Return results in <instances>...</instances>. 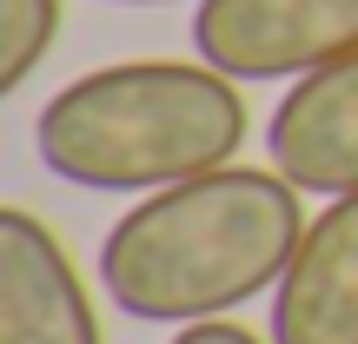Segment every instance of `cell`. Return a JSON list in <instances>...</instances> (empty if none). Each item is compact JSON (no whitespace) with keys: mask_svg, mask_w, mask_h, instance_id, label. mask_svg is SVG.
<instances>
[{"mask_svg":"<svg viewBox=\"0 0 358 344\" xmlns=\"http://www.w3.org/2000/svg\"><path fill=\"white\" fill-rule=\"evenodd\" d=\"M306 192L279 166H219L159 186L106 232L100 285L140 324H206L285 278L306 239Z\"/></svg>","mask_w":358,"mask_h":344,"instance_id":"1","label":"cell"},{"mask_svg":"<svg viewBox=\"0 0 358 344\" xmlns=\"http://www.w3.org/2000/svg\"><path fill=\"white\" fill-rule=\"evenodd\" d=\"M53 179L80 192H159L232 166L245 146L239 80L206 60H127L66 80L34 119Z\"/></svg>","mask_w":358,"mask_h":344,"instance_id":"2","label":"cell"},{"mask_svg":"<svg viewBox=\"0 0 358 344\" xmlns=\"http://www.w3.org/2000/svg\"><path fill=\"white\" fill-rule=\"evenodd\" d=\"M192 47L232 80H306L358 47V0H199Z\"/></svg>","mask_w":358,"mask_h":344,"instance_id":"3","label":"cell"},{"mask_svg":"<svg viewBox=\"0 0 358 344\" xmlns=\"http://www.w3.org/2000/svg\"><path fill=\"white\" fill-rule=\"evenodd\" d=\"M0 344H106L66 245L27 205L0 212Z\"/></svg>","mask_w":358,"mask_h":344,"instance_id":"4","label":"cell"},{"mask_svg":"<svg viewBox=\"0 0 358 344\" xmlns=\"http://www.w3.org/2000/svg\"><path fill=\"white\" fill-rule=\"evenodd\" d=\"M266 153L299 192L319 199L358 192V47L292 80V93L266 119Z\"/></svg>","mask_w":358,"mask_h":344,"instance_id":"5","label":"cell"},{"mask_svg":"<svg viewBox=\"0 0 358 344\" xmlns=\"http://www.w3.org/2000/svg\"><path fill=\"white\" fill-rule=\"evenodd\" d=\"M272 344H358V192L312 218L272 285Z\"/></svg>","mask_w":358,"mask_h":344,"instance_id":"6","label":"cell"},{"mask_svg":"<svg viewBox=\"0 0 358 344\" xmlns=\"http://www.w3.org/2000/svg\"><path fill=\"white\" fill-rule=\"evenodd\" d=\"M60 0H0V93L27 87V73L60 40Z\"/></svg>","mask_w":358,"mask_h":344,"instance_id":"7","label":"cell"},{"mask_svg":"<svg viewBox=\"0 0 358 344\" xmlns=\"http://www.w3.org/2000/svg\"><path fill=\"white\" fill-rule=\"evenodd\" d=\"M166 344H272L259 331H245V324H226V318H206V324H179V338Z\"/></svg>","mask_w":358,"mask_h":344,"instance_id":"8","label":"cell"},{"mask_svg":"<svg viewBox=\"0 0 358 344\" xmlns=\"http://www.w3.org/2000/svg\"><path fill=\"white\" fill-rule=\"evenodd\" d=\"M120 7H173V0H120Z\"/></svg>","mask_w":358,"mask_h":344,"instance_id":"9","label":"cell"}]
</instances>
